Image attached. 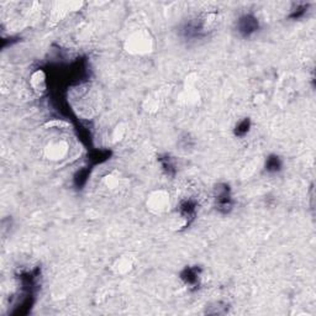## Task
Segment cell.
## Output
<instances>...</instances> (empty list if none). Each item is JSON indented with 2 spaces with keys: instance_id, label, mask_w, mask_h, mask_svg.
I'll return each mask as SVG.
<instances>
[{
  "instance_id": "cell-1",
  "label": "cell",
  "mask_w": 316,
  "mask_h": 316,
  "mask_svg": "<svg viewBox=\"0 0 316 316\" xmlns=\"http://www.w3.org/2000/svg\"><path fill=\"white\" fill-rule=\"evenodd\" d=\"M152 47V40L150 39V34L145 31L136 32L135 35L128 39L126 49L131 53H147Z\"/></svg>"
},
{
  "instance_id": "cell-2",
  "label": "cell",
  "mask_w": 316,
  "mask_h": 316,
  "mask_svg": "<svg viewBox=\"0 0 316 316\" xmlns=\"http://www.w3.org/2000/svg\"><path fill=\"white\" fill-rule=\"evenodd\" d=\"M215 205L219 211L227 214L232 210L233 200L230 186L226 183H220L215 186Z\"/></svg>"
},
{
  "instance_id": "cell-3",
  "label": "cell",
  "mask_w": 316,
  "mask_h": 316,
  "mask_svg": "<svg viewBox=\"0 0 316 316\" xmlns=\"http://www.w3.org/2000/svg\"><path fill=\"white\" fill-rule=\"evenodd\" d=\"M169 194L164 190H156L147 199V208L155 214H163L169 209Z\"/></svg>"
},
{
  "instance_id": "cell-4",
  "label": "cell",
  "mask_w": 316,
  "mask_h": 316,
  "mask_svg": "<svg viewBox=\"0 0 316 316\" xmlns=\"http://www.w3.org/2000/svg\"><path fill=\"white\" fill-rule=\"evenodd\" d=\"M258 27H260L258 19L253 16L252 14L242 15L237 20V32L242 37H246V39L255 35L258 31Z\"/></svg>"
},
{
  "instance_id": "cell-5",
  "label": "cell",
  "mask_w": 316,
  "mask_h": 316,
  "mask_svg": "<svg viewBox=\"0 0 316 316\" xmlns=\"http://www.w3.org/2000/svg\"><path fill=\"white\" fill-rule=\"evenodd\" d=\"M68 152V143L66 141H56L47 146L46 153L51 159H62Z\"/></svg>"
},
{
  "instance_id": "cell-6",
  "label": "cell",
  "mask_w": 316,
  "mask_h": 316,
  "mask_svg": "<svg viewBox=\"0 0 316 316\" xmlns=\"http://www.w3.org/2000/svg\"><path fill=\"white\" fill-rule=\"evenodd\" d=\"M181 278L184 280L186 285L196 287L200 280V270L198 267H188L181 272Z\"/></svg>"
},
{
  "instance_id": "cell-7",
  "label": "cell",
  "mask_w": 316,
  "mask_h": 316,
  "mask_svg": "<svg viewBox=\"0 0 316 316\" xmlns=\"http://www.w3.org/2000/svg\"><path fill=\"white\" fill-rule=\"evenodd\" d=\"M31 83L35 90L44 91L46 88V79H45V74L42 71H37L32 74Z\"/></svg>"
},
{
  "instance_id": "cell-8",
  "label": "cell",
  "mask_w": 316,
  "mask_h": 316,
  "mask_svg": "<svg viewBox=\"0 0 316 316\" xmlns=\"http://www.w3.org/2000/svg\"><path fill=\"white\" fill-rule=\"evenodd\" d=\"M280 169H282V159L275 155L270 156L266 161V171L270 173H277Z\"/></svg>"
},
{
  "instance_id": "cell-9",
  "label": "cell",
  "mask_w": 316,
  "mask_h": 316,
  "mask_svg": "<svg viewBox=\"0 0 316 316\" xmlns=\"http://www.w3.org/2000/svg\"><path fill=\"white\" fill-rule=\"evenodd\" d=\"M250 129H251V120L248 118L243 119L242 121H240V123L236 125L235 135L238 136V137H243L245 135H247Z\"/></svg>"
},
{
  "instance_id": "cell-10",
  "label": "cell",
  "mask_w": 316,
  "mask_h": 316,
  "mask_svg": "<svg viewBox=\"0 0 316 316\" xmlns=\"http://www.w3.org/2000/svg\"><path fill=\"white\" fill-rule=\"evenodd\" d=\"M131 267H133V262L126 257H123L120 258V260H118V262H116L115 265V270L118 271V273H121V274L130 272Z\"/></svg>"
},
{
  "instance_id": "cell-11",
  "label": "cell",
  "mask_w": 316,
  "mask_h": 316,
  "mask_svg": "<svg viewBox=\"0 0 316 316\" xmlns=\"http://www.w3.org/2000/svg\"><path fill=\"white\" fill-rule=\"evenodd\" d=\"M159 161H161L162 167H163V169L166 171L167 174H171V176H173V174L176 173V164L172 162L171 157L166 156V157H163V158H159Z\"/></svg>"
}]
</instances>
